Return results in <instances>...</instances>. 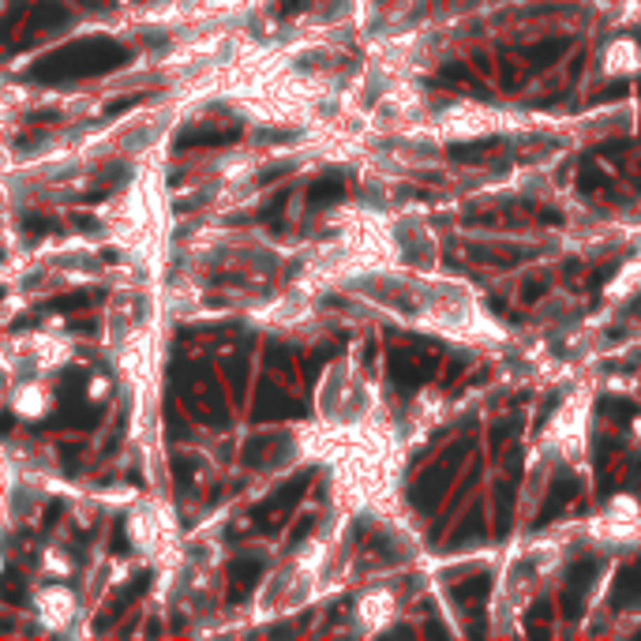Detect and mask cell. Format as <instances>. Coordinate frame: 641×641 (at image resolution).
Here are the masks:
<instances>
[{
	"label": "cell",
	"mask_w": 641,
	"mask_h": 641,
	"mask_svg": "<svg viewBox=\"0 0 641 641\" xmlns=\"http://www.w3.org/2000/svg\"><path fill=\"white\" fill-rule=\"evenodd\" d=\"M600 567H604L600 559H574L570 567H567V581H570L567 589H578V593H585V589L593 585V578L600 574Z\"/></svg>",
	"instance_id": "5b68a950"
},
{
	"label": "cell",
	"mask_w": 641,
	"mask_h": 641,
	"mask_svg": "<svg viewBox=\"0 0 641 641\" xmlns=\"http://www.w3.org/2000/svg\"><path fill=\"white\" fill-rule=\"evenodd\" d=\"M484 514H480V506L469 514V521L461 518V525L454 529V537H450V544H465V540H476V537H484V521H480Z\"/></svg>",
	"instance_id": "52a82bcc"
},
{
	"label": "cell",
	"mask_w": 641,
	"mask_h": 641,
	"mask_svg": "<svg viewBox=\"0 0 641 641\" xmlns=\"http://www.w3.org/2000/svg\"><path fill=\"white\" fill-rule=\"evenodd\" d=\"M612 274H615V266H604V270H596V278L589 281V285H593V292H596V289H600V285H604V281H607V278H612Z\"/></svg>",
	"instance_id": "9a60e30c"
},
{
	"label": "cell",
	"mask_w": 641,
	"mask_h": 641,
	"mask_svg": "<svg viewBox=\"0 0 641 641\" xmlns=\"http://www.w3.org/2000/svg\"><path fill=\"white\" fill-rule=\"evenodd\" d=\"M548 615H555V612H551V600H548V596H540L537 607H532L529 619H525V634H532V637H548V626H544Z\"/></svg>",
	"instance_id": "8992f818"
},
{
	"label": "cell",
	"mask_w": 641,
	"mask_h": 641,
	"mask_svg": "<svg viewBox=\"0 0 641 641\" xmlns=\"http://www.w3.org/2000/svg\"><path fill=\"white\" fill-rule=\"evenodd\" d=\"M637 90H641V86H637Z\"/></svg>",
	"instance_id": "ac0fdd59"
},
{
	"label": "cell",
	"mask_w": 641,
	"mask_h": 641,
	"mask_svg": "<svg viewBox=\"0 0 641 641\" xmlns=\"http://www.w3.org/2000/svg\"><path fill=\"white\" fill-rule=\"evenodd\" d=\"M544 292H548V281H544V278H532L529 285L521 289V300H525V304H537L540 297H544Z\"/></svg>",
	"instance_id": "7c38bea8"
},
{
	"label": "cell",
	"mask_w": 641,
	"mask_h": 641,
	"mask_svg": "<svg viewBox=\"0 0 641 641\" xmlns=\"http://www.w3.org/2000/svg\"><path fill=\"white\" fill-rule=\"evenodd\" d=\"M495 150V139H480V143H469V147H450V158H469V161H484L487 154Z\"/></svg>",
	"instance_id": "30bf717a"
},
{
	"label": "cell",
	"mask_w": 641,
	"mask_h": 641,
	"mask_svg": "<svg viewBox=\"0 0 641 641\" xmlns=\"http://www.w3.org/2000/svg\"><path fill=\"white\" fill-rule=\"evenodd\" d=\"M604 184H607V173L596 166V161H585L581 173H578V188L581 191H596V188H604Z\"/></svg>",
	"instance_id": "9c48e42d"
},
{
	"label": "cell",
	"mask_w": 641,
	"mask_h": 641,
	"mask_svg": "<svg viewBox=\"0 0 641 641\" xmlns=\"http://www.w3.org/2000/svg\"><path fill=\"white\" fill-rule=\"evenodd\" d=\"M540 222H544V225H559L562 218H559V210H540Z\"/></svg>",
	"instance_id": "2e32d148"
},
{
	"label": "cell",
	"mask_w": 641,
	"mask_h": 641,
	"mask_svg": "<svg viewBox=\"0 0 641 641\" xmlns=\"http://www.w3.org/2000/svg\"><path fill=\"white\" fill-rule=\"evenodd\" d=\"M567 49H570L567 38H548V41H540V46L525 49V64H532V68H548V64H555Z\"/></svg>",
	"instance_id": "3957f363"
},
{
	"label": "cell",
	"mask_w": 641,
	"mask_h": 641,
	"mask_svg": "<svg viewBox=\"0 0 641 641\" xmlns=\"http://www.w3.org/2000/svg\"><path fill=\"white\" fill-rule=\"evenodd\" d=\"M559 607H562V615H567V619H581L585 600H581L578 589H562V593H559Z\"/></svg>",
	"instance_id": "8fae6325"
},
{
	"label": "cell",
	"mask_w": 641,
	"mask_h": 641,
	"mask_svg": "<svg viewBox=\"0 0 641 641\" xmlns=\"http://www.w3.org/2000/svg\"><path fill=\"white\" fill-rule=\"evenodd\" d=\"M443 79H447V83H473V75H469V68H465V64H447Z\"/></svg>",
	"instance_id": "4fadbf2b"
},
{
	"label": "cell",
	"mask_w": 641,
	"mask_h": 641,
	"mask_svg": "<svg viewBox=\"0 0 641 641\" xmlns=\"http://www.w3.org/2000/svg\"><path fill=\"white\" fill-rule=\"evenodd\" d=\"M487 593H492V581H487V574H480V578H473V581H465V585H454V589H450V596H454V600H458L461 607L484 604Z\"/></svg>",
	"instance_id": "277c9868"
},
{
	"label": "cell",
	"mask_w": 641,
	"mask_h": 641,
	"mask_svg": "<svg viewBox=\"0 0 641 641\" xmlns=\"http://www.w3.org/2000/svg\"><path fill=\"white\" fill-rule=\"evenodd\" d=\"M637 311H641V300H637Z\"/></svg>",
	"instance_id": "e0dca14e"
},
{
	"label": "cell",
	"mask_w": 641,
	"mask_h": 641,
	"mask_svg": "<svg viewBox=\"0 0 641 641\" xmlns=\"http://www.w3.org/2000/svg\"><path fill=\"white\" fill-rule=\"evenodd\" d=\"M637 600H641V559L626 562V567L615 574V585H612V607H630Z\"/></svg>",
	"instance_id": "6da1fadb"
},
{
	"label": "cell",
	"mask_w": 641,
	"mask_h": 641,
	"mask_svg": "<svg viewBox=\"0 0 641 641\" xmlns=\"http://www.w3.org/2000/svg\"><path fill=\"white\" fill-rule=\"evenodd\" d=\"M574 495H578V480H574L570 473H562L559 480L551 484V492H548V499H544V506H540V514H537V525H548V521H551V514H559V510L567 506Z\"/></svg>",
	"instance_id": "7a4b0ae2"
},
{
	"label": "cell",
	"mask_w": 641,
	"mask_h": 641,
	"mask_svg": "<svg viewBox=\"0 0 641 641\" xmlns=\"http://www.w3.org/2000/svg\"><path fill=\"white\" fill-rule=\"evenodd\" d=\"M623 94H626V83H615V86H607V90L596 94V102H612V97H623Z\"/></svg>",
	"instance_id": "5bb4252c"
},
{
	"label": "cell",
	"mask_w": 641,
	"mask_h": 641,
	"mask_svg": "<svg viewBox=\"0 0 641 641\" xmlns=\"http://www.w3.org/2000/svg\"><path fill=\"white\" fill-rule=\"evenodd\" d=\"M600 409H604V417H607V420H615V424H630V420L637 417V405H634V401H623V398L604 401Z\"/></svg>",
	"instance_id": "ba28073f"
}]
</instances>
